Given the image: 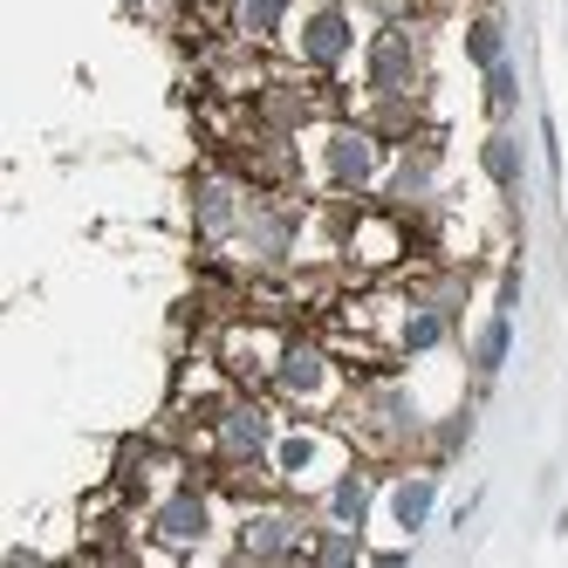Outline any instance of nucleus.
<instances>
[{"instance_id":"obj_1","label":"nucleus","mask_w":568,"mask_h":568,"mask_svg":"<svg viewBox=\"0 0 568 568\" xmlns=\"http://www.w3.org/2000/svg\"><path fill=\"white\" fill-rule=\"evenodd\" d=\"M315 179L322 192L336 199H363L384 185V138L371 124H329L322 131V151H315Z\"/></svg>"},{"instance_id":"obj_2","label":"nucleus","mask_w":568,"mask_h":568,"mask_svg":"<svg viewBox=\"0 0 568 568\" xmlns=\"http://www.w3.org/2000/svg\"><path fill=\"white\" fill-rule=\"evenodd\" d=\"M274 438H281V425H274V412H267L261 397H220L213 404V459L226 473L267 466L274 459Z\"/></svg>"},{"instance_id":"obj_3","label":"nucleus","mask_w":568,"mask_h":568,"mask_svg":"<svg viewBox=\"0 0 568 568\" xmlns=\"http://www.w3.org/2000/svg\"><path fill=\"white\" fill-rule=\"evenodd\" d=\"M363 83H371V97H418L425 55H418V34L404 21H377L371 49H363Z\"/></svg>"},{"instance_id":"obj_4","label":"nucleus","mask_w":568,"mask_h":568,"mask_svg":"<svg viewBox=\"0 0 568 568\" xmlns=\"http://www.w3.org/2000/svg\"><path fill=\"white\" fill-rule=\"evenodd\" d=\"M247 213H254V199L233 172H199L192 179V233L206 240V247H240Z\"/></svg>"},{"instance_id":"obj_5","label":"nucleus","mask_w":568,"mask_h":568,"mask_svg":"<svg viewBox=\"0 0 568 568\" xmlns=\"http://www.w3.org/2000/svg\"><path fill=\"white\" fill-rule=\"evenodd\" d=\"M295 55L315 75H336L356 55V14H349V0H315V8L295 21Z\"/></svg>"},{"instance_id":"obj_6","label":"nucleus","mask_w":568,"mask_h":568,"mask_svg":"<svg viewBox=\"0 0 568 568\" xmlns=\"http://www.w3.org/2000/svg\"><path fill=\"white\" fill-rule=\"evenodd\" d=\"M267 390H274V397H288V404H322V397L336 390V363H329V349H322L315 336H288V343H274Z\"/></svg>"},{"instance_id":"obj_7","label":"nucleus","mask_w":568,"mask_h":568,"mask_svg":"<svg viewBox=\"0 0 568 568\" xmlns=\"http://www.w3.org/2000/svg\"><path fill=\"white\" fill-rule=\"evenodd\" d=\"M233 555H240V561H288V555H308V514H302V507H254V514H240Z\"/></svg>"},{"instance_id":"obj_8","label":"nucleus","mask_w":568,"mask_h":568,"mask_svg":"<svg viewBox=\"0 0 568 568\" xmlns=\"http://www.w3.org/2000/svg\"><path fill=\"white\" fill-rule=\"evenodd\" d=\"M151 541L165 555H192L213 541V500L206 486H172V494L151 500Z\"/></svg>"},{"instance_id":"obj_9","label":"nucleus","mask_w":568,"mask_h":568,"mask_svg":"<svg viewBox=\"0 0 568 568\" xmlns=\"http://www.w3.org/2000/svg\"><path fill=\"white\" fill-rule=\"evenodd\" d=\"M438 151H445V138H412V144H397V158L384 165V199L390 206H432L438 199Z\"/></svg>"},{"instance_id":"obj_10","label":"nucleus","mask_w":568,"mask_h":568,"mask_svg":"<svg viewBox=\"0 0 568 568\" xmlns=\"http://www.w3.org/2000/svg\"><path fill=\"white\" fill-rule=\"evenodd\" d=\"M295 233H302V213L288 206V199H254V213H247V233H240V247H247L254 267H281L295 254Z\"/></svg>"},{"instance_id":"obj_11","label":"nucleus","mask_w":568,"mask_h":568,"mask_svg":"<svg viewBox=\"0 0 568 568\" xmlns=\"http://www.w3.org/2000/svg\"><path fill=\"white\" fill-rule=\"evenodd\" d=\"M363 418H371V438L384 445V453H404V445L425 438V412L412 404L404 384H371L363 390Z\"/></svg>"},{"instance_id":"obj_12","label":"nucleus","mask_w":568,"mask_h":568,"mask_svg":"<svg viewBox=\"0 0 568 568\" xmlns=\"http://www.w3.org/2000/svg\"><path fill=\"white\" fill-rule=\"evenodd\" d=\"M384 507H390V520H397V535H404V541H418L425 527H432V514H438V473H432V466L397 473V479H390V494H384Z\"/></svg>"},{"instance_id":"obj_13","label":"nucleus","mask_w":568,"mask_h":568,"mask_svg":"<svg viewBox=\"0 0 568 568\" xmlns=\"http://www.w3.org/2000/svg\"><path fill=\"white\" fill-rule=\"evenodd\" d=\"M371 514H377V479H371V466H336L329 486H322V520L371 527Z\"/></svg>"},{"instance_id":"obj_14","label":"nucleus","mask_w":568,"mask_h":568,"mask_svg":"<svg viewBox=\"0 0 568 568\" xmlns=\"http://www.w3.org/2000/svg\"><path fill=\"white\" fill-rule=\"evenodd\" d=\"M479 172L494 179V192L520 199V185H527V151H520L514 124H494V131H486V144H479Z\"/></svg>"},{"instance_id":"obj_15","label":"nucleus","mask_w":568,"mask_h":568,"mask_svg":"<svg viewBox=\"0 0 568 568\" xmlns=\"http://www.w3.org/2000/svg\"><path fill=\"white\" fill-rule=\"evenodd\" d=\"M453 322L459 315H445L432 302H412V308H404V322H397V356H432V349H445V343H453Z\"/></svg>"},{"instance_id":"obj_16","label":"nucleus","mask_w":568,"mask_h":568,"mask_svg":"<svg viewBox=\"0 0 568 568\" xmlns=\"http://www.w3.org/2000/svg\"><path fill=\"white\" fill-rule=\"evenodd\" d=\"M507 356H514V315L494 308V315L479 322V336H473V377H479V384H494V377L507 371Z\"/></svg>"},{"instance_id":"obj_17","label":"nucleus","mask_w":568,"mask_h":568,"mask_svg":"<svg viewBox=\"0 0 568 568\" xmlns=\"http://www.w3.org/2000/svg\"><path fill=\"white\" fill-rule=\"evenodd\" d=\"M322 459H329V438H322L315 425H295V432L274 438V473H281V479H308Z\"/></svg>"},{"instance_id":"obj_18","label":"nucleus","mask_w":568,"mask_h":568,"mask_svg":"<svg viewBox=\"0 0 568 568\" xmlns=\"http://www.w3.org/2000/svg\"><path fill=\"white\" fill-rule=\"evenodd\" d=\"M514 49H507V14L500 8H479L473 21H466V62L473 69H494V62H507Z\"/></svg>"},{"instance_id":"obj_19","label":"nucleus","mask_w":568,"mask_h":568,"mask_svg":"<svg viewBox=\"0 0 568 568\" xmlns=\"http://www.w3.org/2000/svg\"><path fill=\"white\" fill-rule=\"evenodd\" d=\"M288 21H295V0H233V28L247 42H274V34H288Z\"/></svg>"},{"instance_id":"obj_20","label":"nucleus","mask_w":568,"mask_h":568,"mask_svg":"<svg viewBox=\"0 0 568 568\" xmlns=\"http://www.w3.org/2000/svg\"><path fill=\"white\" fill-rule=\"evenodd\" d=\"M479 103H486L494 124H514L520 116V69H514V55L494 62V69H479Z\"/></svg>"},{"instance_id":"obj_21","label":"nucleus","mask_w":568,"mask_h":568,"mask_svg":"<svg viewBox=\"0 0 568 568\" xmlns=\"http://www.w3.org/2000/svg\"><path fill=\"white\" fill-rule=\"evenodd\" d=\"M308 555H315V561H329V568H349V561H363V527H343V520H322V527H308Z\"/></svg>"},{"instance_id":"obj_22","label":"nucleus","mask_w":568,"mask_h":568,"mask_svg":"<svg viewBox=\"0 0 568 568\" xmlns=\"http://www.w3.org/2000/svg\"><path fill=\"white\" fill-rule=\"evenodd\" d=\"M494 308H507V315L520 308V267H507V274H500V295H494Z\"/></svg>"}]
</instances>
